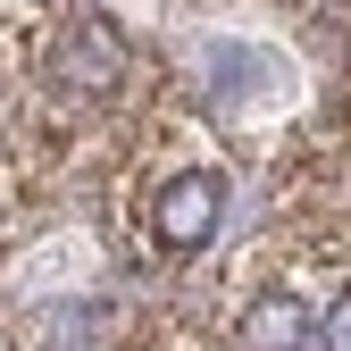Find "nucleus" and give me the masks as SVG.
<instances>
[{
    "label": "nucleus",
    "mask_w": 351,
    "mask_h": 351,
    "mask_svg": "<svg viewBox=\"0 0 351 351\" xmlns=\"http://www.w3.org/2000/svg\"><path fill=\"white\" fill-rule=\"evenodd\" d=\"M217 226H226V176L193 167V176H167V184H159V201H151V234H159L167 251H201Z\"/></svg>",
    "instance_id": "nucleus-1"
},
{
    "label": "nucleus",
    "mask_w": 351,
    "mask_h": 351,
    "mask_svg": "<svg viewBox=\"0 0 351 351\" xmlns=\"http://www.w3.org/2000/svg\"><path fill=\"white\" fill-rule=\"evenodd\" d=\"M117 67H125V42H117L109 17H84L67 34V51H59V84H67V93H109Z\"/></svg>",
    "instance_id": "nucleus-2"
},
{
    "label": "nucleus",
    "mask_w": 351,
    "mask_h": 351,
    "mask_svg": "<svg viewBox=\"0 0 351 351\" xmlns=\"http://www.w3.org/2000/svg\"><path fill=\"white\" fill-rule=\"evenodd\" d=\"M234 343H259V351H276V343H318V318L301 310L293 293H268V301H251V310H243Z\"/></svg>",
    "instance_id": "nucleus-3"
},
{
    "label": "nucleus",
    "mask_w": 351,
    "mask_h": 351,
    "mask_svg": "<svg viewBox=\"0 0 351 351\" xmlns=\"http://www.w3.org/2000/svg\"><path fill=\"white\" fill-rule=\"evenodd\" d=\"M318 343H326V351H351V293H335V301H326V318H318Z\"/></svg>",
    "instance_id": "nucleus-4"
}]
</instances>
